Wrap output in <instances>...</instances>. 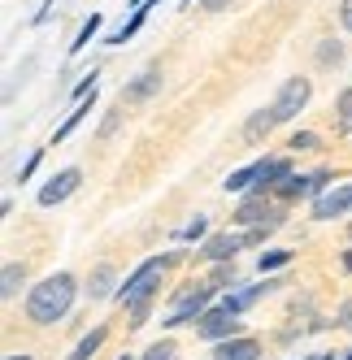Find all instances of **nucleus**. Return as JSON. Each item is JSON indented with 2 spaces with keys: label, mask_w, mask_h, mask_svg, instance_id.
<instances>
[{
  "label": "nucleus",
  "mask_w": 352,
  "mask_h": 360,
  "mask_svg": "<svg viewBox=\"0 0 352 360\" xmlns=\"http://www.w3.org/2000/svg\"><path fill=\"white\" fill-rule=\"evenodd\" d=\"M70 304H74V278L70 274H53L27 295V317L35 326H57L70 313Z\"/></svg>",
  "instance_id": "1"
},
{
  "label": "nucleus",
  "mask_w": 352,
  "mask_h": 360,
  "mask_svg": "<svg viewBox=\"0 0 352 360\" xmlns=\"http://www.w3.org/2000/svg\"><path fill=\"white\" fill-rule=\"evenodd\" d=\"M165 265H170V256H148V261L122 282V291H118V300L122 304H144V300H153L157 291H161V274H165Z\"/></svg>",
  "instance_id": "2"
},
{
  "label": "nucleus",
  "mask_w": 352,
  "mask_h": 360,
  "mask_svg": "<svg viewBox=\"0 0 352 360\" xmlns=\"http://www.w3.org/2000/svg\"><path fill=\"white\" fill-rule=\"evenodd\" d=\"M209 300H213V282H191V287H183L179 291V300H174V308L165 313V321L161 326H187V321H200L209 313Z\"/></svg>",
  "instance_id": "3"
},
{
  "label": "nucleus",
  "mask_w": 352,
  "mask_h": 360,
  "mask_svg": "<svg viewBox=\"0 0 352 360\" xmlns=\"http://www.w3.org/2000/svg\"><path fill=\"white\" fill-rule=\"evenodd\" d=\"M309 96H313V83H305V79H287L283 83V91H279V100H274V117H279V126L283 122H291V117H300V109L309 105Z\"/></svg>",
  "instance_id": "4"
},
{
  "label": "nucleus",
  "mask_w": 352,
  "mask_h": 360,
  "mask_svg": "<svg viewBox=\"0 0 352 360\" xmlns=\"http://www.w3.org/2000/svg\"><path fill=\"white\" fill-rule=\"evenodd\" d=\"M196 334L209 339V343H226V339H239V321H235L231 308H209V313L196 321Z\"/></svg>",
  "instance_id": "5"
},
{
  "label": "nucleus",
  "mask_w": 352,
  "mask_h": 360,
  "mask_svg": "<svg viewBox=\"0 0 352 360\" xmlns=\"http://www.w3.org/2000/svg\"><path fill=\"white\" fill-rule=\"evenodd\" d=\"M348 209H352V183L326 187V191L313 200V217H318V221H331V217H339V213H348Z\"/></svg>",
  "instance_id": "6"
},
{
  "label": "nucleus",
  "mask_w": 352,
  "mask_h": 360,
  "mask_svg": "<svg viewBox=\"0 0 352 360\" xmlns=\"http://www.w3.org/2000/svg\"><path fill=\"white\" fill-rule=\"evenodd\" d=\"M239 248H248V235H231V230H226V235H213V239H205V243H200V261H231V256L239 252Z\"/></svg>",
  "instance_id": "7"
},
{
  "label": "nucleus",
  "mask_w": 352,
  "mask_h": 360,
  "mask_svg": "<svg viewBox=\"0 0 352 360\" xmlns=\"http://www.w3.org/2000/svg\"><path fill=\"white\" fill-rule=\"evenodd\" d=\"M79 183H83V174L70 165V169H61L57 178H48V187H39V195H35V200L44 204V209H48V204H61V200H65L74 187H79Z\"/></svg>",
  "instance_id": "8"
},
{
  "label": "nucleus",
  "mask_w": 352,
  "mask_h": 360,
  "mask_svg": "<svg viewBox=\"0 0 352 360\" xmlns=\"http://www.w3.org/2000/svg\"><path fill=\"white\" fill-rule=\"evenodd\" d=\"M153 91H161V65H148L144 74H135L131 87H122V100H127V105H139V100H148Z\"/></svg>",
  "instance_id": "9"
},
{
  "label": "nucleus",
  "mask_w": 352,
  "mask_h": 360,
  "mask_svg": "<svg viewBox=\"0 0 352 360\" xmlns=\"http://www.w3.org/2000/svg\"><path fill=\"white\" fill-rule=\"evenodd\" d=\"M213 360H261V343L248 339V334H239V339L218 343V356Z\"/></svg>",
  "instance_id": "10"
},
{
  "label": "nucleus",
  "mask_w": 352,
  "mask_h": 360,
  "mask_svg": "<svg viewBox=\"0 0 352 360\" xmlns=\"http://www.w3.org/2000/svg\"><path fill=\"white\" fill-rule=\"evenodd\" d=\"M265 291H279V287H274V282H261V287H244V291H235V295H226V304H222V308H231V313L239 317L244 308H253Z\"/></svg>",
  "instance_id": "11"
},
{
  "label": "nucleus",
  "mask_w": 352,
  "mask_h": 360,
  "mask_svg": "<svg viewBox=\"0 0 352 360\" xmlns=\"http://www.w3.org/2000/svg\"><path fill=\"white\" fill-rule=\"evenodd\" d=\"M113 282H118L113 265H96L92 278H87V295H92V300H109V295H113Z\"/></svg>",
  "instance_id": "12"
},
{
  "label": "nucleus",
  "mask_w": 352,
  "mask_h": 360,
  "mask_svg": "<svg viewBox=\"0 0 352 360\" xmlns=\"http://www.w3.org/2000/svg\"><path fill=\"white\" fill-rule=\"evenodd\" d=\"M274 126H279V117H274V109H261V113H253L248 117V126H244V139L248 143H257V139H265Z\"/></svg>",
  "instance_id": "13"
},
{
  "label": "nucleus",
  "mask_w": 352,
  "mask_h": 360,
  "mask_svg": "<svg viewBox=\"0 0 352 360\" xmlns=\"http://www.w3.org/2000/svg\"><path fill=\"white\" fill-rule=\"evenodd\" d=\"M105 339H109V330H105V326H96L92 334H83V339H79V343H74V352H70V360H92V356L100 352V343H105Z\"/></svg>",
  "instance_id": "14"
},
{
  "label": "nucleus",
  "mask_w": 352,
  "mask_h": 360,
  "mask_svg": "<svg viewBox=\"0 0 352 360\" xmlns=\"http://www.w3.org/2000/svg\"><path fill=\"white\" fill-rule=\"evenodd\" d=\"M22 278H27V269H22L18 261H9V265H5V274H0V295H5V300H18Z\"/></svg>",
  "instance_id": "15"
},
{
  "label": "nucleus",
  "mask_w": 352,
  "mask_h": 360,
  "mask_svg": "<svg viewBox=\"0 0 352 360\" xmlns=\"http://www.w3.org/2000/svg\"><path fill=\"white\" fill-rule=\"evenodd\" d=\"M279 195H283V200H296V195H313V191H309V174H287L283 183H279Z\"/></svg>",
  "instance_id": "16"
},
{
  "label": "nucleus",
  "mask_w": 352,
  "mask_h": 360,
  "mask_svg": "<svg viewBox=\"0 0 352 360\" xmlns=\"http://www.w3.org/2000/svg\"><path fill=\"white\" fill-rule=\"evenodd\" d=\"M96 31H100V13H92V18L83 22V31H79V35H74V44L65 48V53H70V57H74V53H83V48L92 44V35H96Z\"/></svg>",
  "instance_id": "17"
},
{
  "label": "nucleus",
  "mask_w": 352,
  "mask_h": 360,
  "mask_svg": "<svg viewBox=\"0 0 352 360\" xmlns=\"http://www.w3.org/2000/svg\"><path fill=\"white\" fill-rule=\"evenodd\" d=\"M344 61V44L339 39H322L318 44V65H339Z\"/></svg>",
  "instance_id": "18"
},
{
  "label": "nucleus",
  "mask_w": 352,
  "mask_h": 360,
  "mask_svg": "<svg viewBox=\"0 0 352 360\" xmlns=\"http://www.w3.org/2000/svg\"><path fill=\"white\" fill-rule=\"evenodd\" d=\"M253 183H257V165H248V169H235L226 178V191H253Z\"/></svg>",
  "instance_id": "19"
},
{
  "label": "nucleus",
  "mask_w": 352,
  "mask_h": 360,
  "mask_svg": "<svg viewBox=\"0 0 352 360\" xmlns=\"http://www.w3.org/2000/svg\"><path fill=\"white\" fill-rule=\"evenodd\" d=\"M144 18H148V9H135V13L127 18V27H122L118 35H109V44H113V48H118V44H127V39H131V35H135V31L144 27Z\"/></svg>",
  "instance_id": "20"
},
{
  "label": "nucleus",
  "mask_w": 352,
  "mask_h": 360,
  "mask_svg": "<svg viewBox=\"0 0 352 360\" xmlns=\"http://www.w3.org/2000/svg\"><path fill=\"white\" fill-rule=\"evenodd\" d=\"M339 135H352V87L339 96Z\"/></svg>",
  "instance_id": "21"
},
{
  "label": "nucleus",
  "mask_w": 352,
  "mask_h": 360,
  "mask_svg": "<svg viewBox=\"0 0 352 360\" xmlns=\"http://www.w3.org/2000/svg\"><path fill=\"white\" fill-rule=\"evenodd\" d=\"M287 261H291V252H283V248H274V252H265V256H261L257 265H261V274H265V269H283Z\"/></svg>",
  "instance_id": "22"
},
{
  "label": "nucleus",
  "mask_w": 352,
  "mask_h": 360,
  "mask_svg": "<svg viewBox=\"0 0 352 360\" xmlns=\"http://www.w3.org/2000/svg\"><path fill=\"white\" fill-rule=\"evenodd\" d=\"M144 360H179V347H174V343H153L144 352Z\"/></svg>",
  "instance_id": "23"
},
{
  "label": "nucleus",
  "mask_w": 352,
  "mask_h": 360,
  "mask_svg": "<svg viewBox=\"0 0 352 360\" xmlns=\"http://www.w3.org/2000/svg\"><path fill=\"white\" fill-rule=\"evenodd\" d=\"M309 148H318V135H309V131H296L291 135V152H309Z\"/></svg>",
  "instance_id": "24"
},
{
  "label": "nucleus",
  "mask_w": 352,
  "mask_h": 360,
  "mask_svg": "<svg viewBox=\"0 0 352 360\" xmlns=\"http://www.w3.org/2000/svg\"><path fill=\"white\" fill-rule=\"evenodd\" d=\"M148 308H153V300H144V304H131V330H139L148 321Z\"/></svg>",
  "instance_id": "25"
},
{
  "label": "nucleus",
  "mask_w": 352,
  "mask_h": 360,
  "mask_svg": "<svg viewBox=\"0 0 352 360\" xmlns=\"http://www.w3.org/2000/svg\"><path fill=\"white\" fill-rule=\"evenodd\" d=\"M39 157H44V152H31V157H27V165H22V169H18V183H27V178L35 174V165H39Z\"/></svg>",
  "instance_id": "26"
},
{
  "label": "nucleus",
  "mask_w": 352,
  "mask_h": 360,
  "mask_svg": "<svg viewBox=\"0 0 352 360\" xmlns=\"http://www.w3.org/2000/svg\"><path fill=\"white\" fill-rule=\"evenodd\" d=\"M335 321H339L344 330H352V295H348V300L339 304V313H335Z\"/></svg>",
  "instance_id": "27"
},
{
  "label": "nucleus",
  "mask_w": 352,
  "mask_h": 360,
  "mask_svg": "<svg viewBox=\"0 0 352 360\" xmlns=\"http://www.w3.org/2000/svg\"><path fill=\"white\" fill-rule=\"evenodd\" d=\"M226 282H235V265H222V269L213 274V287H226Z\"/></svg>",
  "instance_id": "28"
},
{
  "label": "nucleus",
  "mask_w": 352,
  "mask_h": 360,
  "mask_svg": "<svg viewBox=\"0 0 352 360\" xmlns=\"http://www.w3.org/2000/svg\"><path fill=\"white\" fill-rule=\"evenodd\" d=\"M183 239H205V217H196V221L183 230Z\"/></svg>",
  "instance_id": "29"
},
{
  "label": "nucleus",
  "mask_w": 352,
  "mask_h": 360,
  "mask_svg": "<svg viewBox=\"0 0 352 360\" xmlns=\"http://www.w3.org/2000/svg\"><path fill=\"white\" fill-rule=\"evenodd\" d=\"M226 5H231V0H200V9H205V13H222Z\"/></svg>",
  "instance_id": "30"
},
{
  "label": "nucleus",
  "mask_w": 352,
  "mask_h": 360,
  "mask_svg": "<svg viewBox=\"0 0 352 360\" xmlns=\"http://www.w3.org/2000/svg\"><path fill=\"white\" fill-rule=\"evenodd\" d=\"M339 22H344V31H352V0H344V5H339Z\"/></svg>",
  "instance_id": "31"
},
{
  "label": "nucleus",
  "mask_w": 352,
  "mask_h": 360,
  "mask_svg": "<svg viewBox=\"0 0 352 360\" xmlns=\"http://www.w3.org/2000/svg\"><path fill=\"white\" fill-rule=\"evenodd\" d=\"M344 269H348V274H352V248H348V252H344Z\"/></svg>",
  "instance_id": "32"
},
{
  "label": "nucleus",
  "mask_w": 352,
  "mask_h": 360,
  "mask_svg": "<svg viewBox=\"0 0 352 360\" xmlns=\"http://www.w3.org/2000/svg\"><path fill=\"white\" fill-rule=\"evenodd\" d=\"M5 360H31V356H5Z\"/></svg>",
  "instance_id": "33"
},
{
  "label": "nucleus",
  "mask_w": 352,
  "mask_h": 360,
  "mask_svg": "<svg viewBox=\"0 0 352 360\" xmlns=\"http://www.w3.org/2000/svg\"><path fill=\"white\" fill-rule=\"evenodd\" d=\"M118 360H135V356H118Z\"/></svg>",
  "instance_id": "34"
},
{
  "label": "nucleus",
  "mask_w": 352,
  "mask_h": 360,
  "mask_svg": "<svg viewBox=\"0 0 352 360\" xmlns=\"http://www.w3.org/2000/svg\"><path fill=\"white\" fill-rule=\"evenodd\" d=\"M348 230H352V221H348Z\"/></svg>",
  "instance_id": "35"
},
{
  "label": "nucleus",
  "mask_w": 352,
  "mask_h": 360,
  "mask_svg": "<svg viewBox=\"0 0 352 360\" xmlns=\"http://www.w3.org/2000/svg\"><path fill=\"white\" fill-rule=\"evenodd\" d=\"M348 360H352V356H348Z\"/></svg>",
  "instance_id": "36"
}]
</instances>
